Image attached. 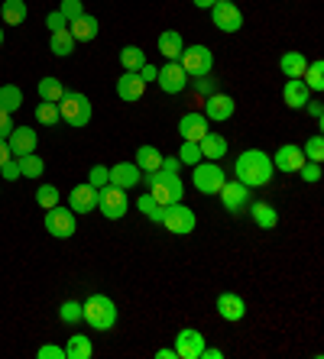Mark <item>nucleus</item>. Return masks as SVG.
<instances>
[{
    "label": "nucleus",
    "instance_id": "nucleus-1",
    "mask_svg": "<svg viewBox=\"0 0 324 359\" xmlns=\"http://www.w3.org/2000/svg\"><path fill=\"white\" fill-rule=\"evenodd\" d=\"M234 175H237L240 184H247V188H263V184L273 182L276 168H273L269 152L247 149V152H240L237 162H234Z\"/></svg>",
    "mask_w": 324,
    "mask_h": 359
},
{
    "label": "nucleus",
    "instance_id": "nucleus-33",
    "mask_svg": "<svg viewBox=\"0 0 324 359\" xmlns=\"http://www.w3.org/2000/svg\"><path fill=\"white\" fill-rule=\"evenodd\" d=\"M143 62H146V52L140 49V46H123V49H120V65H123V72H137Z\"/></svg>",
    "mask_w": 324,
    "mask_h": 359
},
{
    "label": "nucleus",
    "instance_id": "nucleus-51",
    "mask_svg": "<svg viewBox=\"0 0 324 359\" xmlns=\"http://www.w3.org/2000/svg\"><path fill=\"white\" fill-rule=\"evenodd\" d=\"M46 23H49V29L55 33V29H65V26H69V20H65L59 10H55V13H49V20H46Z\"/></svg>",
    "mask_w": 324,
    "mask_h": 359
},
{
    "label": "nucleus",
    "instance_id": "nucleus-49",
    "mask_svg": "<svg viewBox=\"0 0 324 359\" xmlns=\"http://www.w3.org/2000/svg\"><path fill=\"white\" fill-rule=\"evenodd\" d=\"M137 75L143 78V81H156V75H159V68H156V65H149V62H143V65L137 68Z\"/></svg>",
    "mask_w": 324,
    "mask_h": 359
},
{
    "label": "nucleus",
    "instance_id": "nucleus-34",
    "mask_svg": "<svg viewBox=\"0 0 324 359\" xmlns=\"http://www.w3.org/2000/svg\"><path fill=\"white\" fill-rule=\"evenodd\" d=\"M26 13L29 10H26L23 0H4V23L7 26H20L26 20Z\"/></svg>",
    "mask_w": 324,
    "mask_h": 359
},
{
    "label": "nucleus",
    "instance_id": "nucleus-21",
    "mask_svg": "<svg viewBox=\"0 0 324 359\" xmlns=\"http://www.w3.org/2000/svg\"><path fill=\"white\" fill-rule=\"evenodd\" d=\"M146 91V81L137 75V72H123V75L117 78V97L127 100V104H133V100H140Z\"/></svg>",
    "mask_w": 324,
    "mask_h": 359
},
{
    "label": "nucleus",
    "instance_id": "nucleus-23",
    "mask_svg": "<svg viewBox=\"0 0 324 359\" xmlns=\"http://www.w3.org/2000/svg\"><path fill=\"white\" fill-rule=\"evenodd\" d=\"M198 149H201V156H205L208 162H217L227 156V140H224L221 133H214V130H208L201 140H198Z\"/></svg>",
    "mask_w": 324,
    "mask_h": 359
},
{
    "label": "nucleus",
    "instance_id": "nucleus-7",
    "mask_svg": "<svg viewBox=\"0 0 324 359\" xmlns=\"http://www.w3.org/2000/svg\"><path fill=\"white\" fill-rule=\"evenodd\" d=\"M127 208H130V201H127V191H123V188H117V184L97 188V210H101L107 220H120L127 214Z\"/></svg>",
    "mask_w": 324,
    "mask_h": 359
},
{
    "label": "nucleus",
    "instance_id": "nucleus-17",
    "mask_svg": "<svg viewBox=\"0 0 324 359\" xmlns=\"http://www.w3.org/2000/svg\"><path fill=\"white\" fill-rule=\"evenodd\" d=\"M36 142H39V136H36V130H29V126H13L7 136V146H10V152H13V159L36 152Z\"/></svg>",
    "mask_w": 324,
    "mask_h": 359
},
{
    "label": "nucleus",
    "instance_id": "nucleus-48",
    "mask_svg": "<svg viewBox=\"0 0 324 359\" xmlns=\"http://www.w3.org/2000/svg\"><path fill=\"white\" fill-rule=\"evenodd\" d=\"M13 126H17V123H13V117H10L7 110H0V140H7Z\"/></svg>",
    "mask_w": 324,
    "mask_h": 359
},
{
    "label": "nucleus",
    "instance_id": "nucleus-55",
    "mask_svg": "<svg viewBox=\"0 0 324 359\" xmlns=\"http://www.w3.org/2000/svg\"><path fill=\"white\" fill-rule=\"evenodd\" d=\"M156 359H175V350H169V346H166V350H156Z\"/></svg>",
    "mask_w": 324,
    "mask_h": 359
},
{
    "label": "nucleus",
    "instance_id": "nucleus-35",
    "mask_svg": "<svg viewBox=\"0 0 324 359\" xmlns=\"http://www.w3.org/2000/svg\"><path fill=\"white\" fill-rule=\"evenodd\" d=\"M137 208L143 210V214H146V217H149V220H153V224H162V214H166V208H162V204H159V201H156L149 191H146V194H140Z\"/></svg>",
    "mask_w": 324,
    "mask_h": 359
},
{
    "label": "nucleus",
    "instance_id": "nucleus-29",
    "mask_svg": "<svg viewBox=\"0 0 324 359\" xmlns=\"http://www.w3.org/2000/svg\"><path fill=\"white\" fill-rule=\"evenodd\" d=\"M305 68H308V59L302 55V52H285L279 59V72L285 78H302L305 75Z\"/></svg>",
    "mask_w": 324,
    "mask_h": 359
},
{
    "label": "nucleus",
    "instance_id": "nucleus-8",
    "mask_svg": "<svg viewBox=\"0 0 324 359\" xmlns=\"http://www.w3.org/2000/svg\"><path fill=\"white\" fill-rule=\"evenodd\" d=\"M191 168H195V172H191V182H195L198 194H217L221 184L227 182V175H224V168L217 165V162H198V165H191Z\"/></svg>",
    "mask_w": 324,
    "mask_h": 359
},
{
    "label": "nucleus",
    "instance_id": "nucleus-18",
    "mask_svg": "<svg viewBox=\"0 0 324 359\" xmlns=\"http://www.w3.org/2000/svg\"><path fill=\"white\" fill-rule=\"evenodd\" d=\"M69 208L75 210V214H91V210H97V188L94 184H75L69 194Z\"/></svg>",
    "mask_w": 324,
    "mask_h": 359
},
{
    "label": "nucleus",
    "instance_id": "nucleus-2",
    "mask_svg": "<svg viewBox=\"0 0 324 359\" xmlns=\"http://www.w3.org/2000/svg\"><path fill=\"white\" fill-rule=\"evenodd\" d=\"M81 320L91 330H111L117 324V304L107 294H91L88 301H81Z\"/></svg>",
    "mask_w": 324,
    "mask_h": 359
},
{
    "label": "nucleus",
    "instance_id": "nucleus-50",
    "mask_svg": "<svg viewBox=\"0 0 324 359\" xmlns=\"http://www.w3.org/2000/svg\"><path fill=\"white\" fill-rule=\"evenodd\" d=\"M162 172H172V175H179V168H182V162L175 159V156H162Z\"/></svg>",
    "mask_w": 324,
    "mask_h": 359
},
{
    "label": "nucleus",
    "instance_id": "nucleus-4",
    "mask_svg": "<svg viewBox=\"0 0 324 359\" xmlns=\"http://www.w3.org/2000/svg\"><path fill=\"white\" fill-rule=\"evenodd\" d=\"M59 120L69 126H88L91 123V100L78 91H65L59 100Z\"/></svg>",
    "mask_w": 324,
    "mask_h": 359
},
{
    "label": "nucleus",
    "instance_id": "nucleus-22",
    "mask_svg": "<svg viewBox=\"0 0 324 359\" xmlns=\"http://www.w3.org/2000/svg\"><path fill=\"white\" fill-rule=\"evenodd\" d=\"M282 100H285V107L302 110L308 100H311V91H308V84L302 81V78H289L285 88H282Z\"/></svg>",
    "mask_w": 324,
    "mask_h": 359
},
{
    "label": "nucleus",
    "instance_id": "nucleus-12",
    "mask_svg": "<svg viewBox=\"0 0 324 359\" xmlns=\"http://www.w3.org/2000/svg\"><path fill=\"white\" fill-rule=\"evenodd\" d=\"M217 194H221V201H224V208H227V214H240V210L250 208V188H247V184H240V182H224Z\"/></svg>",
    "mask_w": 324,
    "mask_h": 359
},
{
    "label": "nucleus",
    "instance_id": "nucleus-10",
    "mask_svg": "<svg viewBox=\"0 0 324 359\" xmlns=\"http://www.w3.org/2000/svg\"><path fill=\"white\" fill-rule=\"evenodd\" d=\"M46 230H49L55 240H69L72 233L78 230V224H75V210L72 208H49L46 210Z\"/></svg>",
    "mask_w": 324,
    "mask_h": 359
},
{
    "label": "nucleus",
    "instance_id": "nucleus-25",
    "mask_svg": "<svg viewBox=\"0 0 324 359\" xmlns=\"http://www.w3.org/2000/svg\"><path fill=\"white\" fill-rule=\"evenodd\" d=\"M156 46H159V52L169 62H179L182 49H185V39H182L179 29H166V33H159V42H156Z\"/></svg>",
    "mask_w": 324,
    "mask_h": 359
},
{
    "label": "nucleus",
    "instance_id": "nucleus-39",
    "mask_svg": "<svg viewBox=\"0 0 324 359\" xmlns=\"http://www.w3.org/2000/svg\"><path fill=\"white\" fill-rule=\"evenodd\" d=\"M36 120H39V123H46V126L59 123V104H52V100H43V104L36 107Z\"/></svg>",
    "mask_w": 324,
    "mask_h": 359
},
{
    "label": "nucleus",
    "instance_id": "nucleus-56",
    "mask_svg": "<svg viewBox=\"0 0 324 359\" xmlns=\"http://www.w3.org/2000/svg\"><path fill=\"white\" fill-rule=\"evenodd\" d=\"M221 356H224L221 350H208V346H205V353H201V359H221Z\"/></svg>",
    "mask_w": 324,
    "mask_h": 359
},
{
    "label": "nucleus",
    "instance_id": "nucleus-15",
    "mask_svg": "<svg viewBox=\"0 0 324 359\" xmlns=\"http://www.w3.org/2000/svg\"><path fill=\"white\" fill-rule=\"evenodd\" d=\"M140 182H143V172L137 168V162H117V165H111V172H107V184H117L123 191L137 188Z\"/></svg>",
    "mask_w": 324,
    "mask_h": 359
},
{
    "label": "nucleus",
    "instance_id": "nucleus-32",
    "mask_svg": "<svg viewBox=\"0 0 324 359\" xmlns=\"http://www.w3.org/2000/svg\"><path fill=\"white\" fill-rule=\"evenodd\" d=\"M23 107V91H20L17 84H4L0 88V110H7V114H13V110Z\"/></svg>",
    "mask_w": 324,
    "mask_h": 359
},
{
    "label": "nucleus",
    "instance_id": "nucleus-3",
    "mask_svg": "<svg viewBox=\"0 0 324 359\" xmlns=\"http://www.w3.org/2000/svg\"><path fill=\"white\" fill-rule=\"evenodd\" d=\"M143 182L149 184V194L159 201L162 208H169V204H175V201L185 198V184H182L179 175H172V172H162L159 168V172H149Z\"/></svg>",
    "mask_w": 324,
    "mask_h": 359
},
{
    "label": "nucleus",
    "instance_id": "nucleus-31",
    "mask_svg": "<svg viewBox=\"0 0 324 359\" xmlns=\"http://www.w3.org/2000/svg\"><path fill=\"white\" fill-rule=\"evenodd\" d=\"M17 165H20V175H23V178H43V172H46L43 156H36V152H29V156H20Z\"/></svg>",
    "mask_w": 324,
    "mask_h": 359
},
{
    "label": "nucleus",
    "instance_id": "nucleus-6",
    "mask_svg": "<svg viewBox=\"0 0 324 359\" xmlns=\"http://www.w3.org/2000/svg\"><path fill=\"white\" fill-rule=\"evenodd\" d=\"M195 224H198L195 210L185 208L182 201L169 204V208H166V214H162V226H166L169 233H175V236H188V233H195Z\"/></svg>",
    "mask_w": 324,
    "mask_h": 359
},
{
    "label": "nucleus",
    "instance_id": "nucleus-54",
    "mask_svg": "<svg viewBox=\"0 0 324 359\" xmlns=\"http://www.w3.org/2000/svg\"><path fill=\"white\" fill-rule=\"evenodd\" d=\"M13 159V152H10V146H7V140H0V168L7 165V162Z\"/></svg>",
    "mask_w": 324,
    "mask_h": 359
},
{
    "label": "nucleus",
    "instance_id": "nucleus-5",
    "mask_svg": "<svg viewBox=\"0 0 324 359\" xmlns=\"http://www.w3.org/2000/svg\"><path fill=\"white\" fill-rule=\"evenodd\" d=\"M179 65L185 68L188 78H201V75H211L214 68V52L208 46H185L179 55Z\"/></svg>",
    "mask_w": 324,
    "mask_h": 359
},
{
    "label": "nucleus",
    "instance_id": "nucleus-13",
    "mask_svg": "<svg viewBox=\"0 0 324 359\" xmlns=\"http://www.w3.org/2000/svg\"><path fill=\"white\" fill-rule=\"evenodd\" d=\"M234 110H237V100H234L231 94L214 91L211 97H205V117L214 120V123H224V120H231Z\"/></svg>",
    "mask_w": 324,
    "mask_h": 359
},
{
    "label": "nucleus",
    "instance_id": "nucleus-9",
    "mask_svg": "<svg viewBox=\"0 0 324 359\" xmlns=\"http://www.w3.org/2000/svg\"><path fill=\"white\" fill-rule=\"evenodd\" d=\"M211 23L221 29V33H240L243 29V13L234 0H214L211 7Z\"/></svg>",
    "mask_w": 324,
    "mask_h": 359
},
{
    "label": "nucleus",
    "instance_id": "nucleus-57",
    "mask_svg": "<svg viewBox=\"0 0 324 359\" xmlns=\"http://www.w3.org/2000/svg\"><path fill=\"white\" fill-rule=\"evenodd\" d=\"M191 4H195L198 10H211L214 7V0H191Z\"/></svg>",
    "mask_w": 324,
    "mask_h": 359
},
{
    "label": "nucleus",
    "instance_id": "nucleus-47",
    "mask_svg": "<svg viewBox=\"0 0 324 359\" xmlns=\"http://www.w3.org/2000/svg\"><path fill=\"white\" fill-rule=\"evenodd\" d=\"M39 359H65V346H55V343H46V346H39V353H36Z\"/></svg>",
    "mask_w": 324,
    "mask_h": 359
},
{
    "label": "nucleus",
    "instance_id": "nucleus-42",
    "mask_svg": "<svg viewBox=\"0 0 324 359\" xmlns=\"http://www.w3.org/2000/svg\"><path fill=\"white\" fill-rule=\"evenodd\" d=\"M59 318L65 320V324H78V320H81V301H65L59 311Z\"/></svg>",
    "mask_w": 324,
    "mask_h": 359
},
{
    "label": "nucleus",
    "instance_id": "nucleus-58",
    "mask_svg": "<svg viewBox=\"0 0 324 359\" xmlns=\"http://www.w3.org/2000/svg\"><path fill=\"white\" fill-rule=\"evenodd\" d=\"M0 46H4V26H0Z\"/></svg>",
    "mask_w": 324,
    "mask_h": 359
},
{
    "label": "nucleus",
    "instance_id": "nucleus-44",
    "mask_svg": "<svg viewBox=\"0 0 324 359\" xmlns=\"http://www.w3.org/2000/svg\"><path fill=\"white\" fill-rule=\"evenodd\" d=\"M188 84L195 88L201 97H211L214 91H217V84H214V78H208V75H201V78H188Z\"/></svg>",
    "mask_w": 324,
    "mask_h": 359
},
{
    "label": "nucleus",
    "instance_id": "nucleus-28",
    "mask_svg": "<svg viewBox=\"0 0 324 359\" xmlns=\"http://www.w3.org/2000/svg\"><path fill=\"white\" fill-rule=\"evenodd\" d=\"M137 168L143 172V175H149V172H159V165H162V152L156 149V146H140L137 149Z\"/></svg>",
    "mask_w": 324,
    "mask_h": 359
},
{
    "label": "nucleus",
    "instance_id": "nucleus-14",
    "mask_svg": "<svg viewBox=\"0 0 324 359\" xmlns=\"http://www.w3.org/2000/svg\"><path fill=\"white\" fill-rule=\"evenodd\" d=\"M156 81H159V88L166 94H182L188 88V75L185 68L179 65V62H169V65L159 68V75H156Z\"/></svg>",
    "mask_w": 324,
    "mask_h": 359
},
{
    "label": "nucleus",
    "instance_id": "nucleus-41",
    "mask_svg": "<svg viewBox=\"0 0 324 359\" xmlns=\"http://www.w3.org/2000/svg\"><path fill=\"white\" fill-rule=\"evenodd\" d=\"M179 162H182V165H198V162H201V149H198V142H188V140H182Z\"/></svg>",
    "mask_w": 324,
    "mask_h": 359
},
{
    "label": "nucleus",
    "instance_id": "nucleus-40",
    "mask_svg": "<svg viewBox=\"0 0 324 359\" xmlns=\"http://www.w3.org/2000/svg\"><path fill=\"white\" fill-rule=\"evenodd\" d=\"M302 152H305L308 162H324V140H321V133L311 136V140L305 142V149H302Z\"/></svg>",
    "mask_w": 324,
    "mask_h": 359
},
{
    "label": "nucleus",
    "instance_id": "nucleus-16",
    "mask_svg": "<svg viewBox=\"0 0 324 359\" xmlns=\"http://www.w3.org/2000/svg\"><path fill=\"white\" fill-rule=\"evenodd\" d=\"M273 159V168H279V172H299L302 162H305V152H302V146H295V142H285V146H279L276 149V156H269Z\"/></svg>",
    "mask_w": 324,
    "mask_h": 359
},
{
    "label": "nucleus",
    "instance_id": "nucleus-24",
    "mask_svg": "<svg viewBox=\"0 0 324 359\" xmlns=\"http://www.w3.org/2000/svg\"><path fill=\"white\" fill-rule=\"evenodd\" d=\"M97 17H88V13H81V17H75L69 23V33H72V39L75 42H91V39H97Z\"/></svg>",
    "mask_w": 324,
    "mask_h": 359
},
{
    "label": "nucleus",
    "instance_id": "nucleus-43",
    "mask_svg": "<svg viewBox=\"0 0 324 359\" xmlns=\"http://www.w3.org/2000/svg\"><path fill=\"white\" fill-rule=\"evenodd\" d=\"M299 175H302V182H308V184H315V182H321V162H302V168H299Z\"/></svg>",
    "mask_w": 324,
    "mask_h": 359
},
{
    "label": "nucleus",
    "instance_id": "nucleus-38",
    "mask_svg": "<svg viewBox=\"0 0 324 359\" xmlns=\"http://www.w3.org/2000/svg\"><path fill=\"white\" fill-rule=\"evenodd\" d=\"M36 204H39V208H55V204H59V188H55V184H39V191H36Z\"/></svg>",
    "mask_w": 324,
    "mask_h": 359
},
{
    "label": "nucleus",
    "instance_id": "nucleus-27",
    "mask_svg": "<svg viewBox=\"0 0 324 359\" xmlns=\"http://www.w3.org/2000/svg\"><path fill=\"white\" fill-rule=\"evenodd\" d=\"M94 356V346H91V337L85 334H72L69 343H65V359H91Z\"/></svg>",
    "mask_w": 324,
    "mask_h": 359
},
{
    "label": "nucleus",
    "instance_id": "nucleus-46",
    "mask_svg": "<svg viewBox=\"0 0 324 359\" xmlns=\"http://www.w3.org/2000/svg\"><path fill=\"white\" fill-rule=\"evenodd\" d=\"M107 172H111L107 165H91V172H88V184H94V188H104V184H107Z\"/></svg>",
    "mask_w": 324,
    "mask_h": 359
},
{
    "label": "nucleus",
    "instance_id": "nucleus-45",
    "mask_svg": "<svg viewBox=\"0 0 324 359\" xmlns=\"http://www.w3.org/2000/svg\"><path fill=\"white\" fill-rule=\"evenodd\" d=\"M59 13L65 20H75V17H81V13H85V7H81V0H62V7H59Z\"/></svg>",
    "mask_w": 324,
    "mask_h": 359
},
{
    "label": "nucleus",
    "instance_id": "nucleus-53",
    "mask_svg": "<svg viewBox=\"0 0 324 359\" xmlns=\"http://www.w3.org/2000/svg\"><path fill=\"white\" fill-rule=\"evenodd\" d=\"M305 107H308V114H311V117H315L318 123H321V117H324V107H321V104H318V100H308Z\"/></svg>",
    "mask_w": 324,
    "mask_h": 359
},
{
    "label": "nucleus",
    "instance_id": "nucleus-36",
    "mask_svg": "<svg viewBox=\"0 0 324 359\" xmlns=\"http://www.w3.org/2000/svg\"><path fill=\"white\" fill-rule=\"evenodd\" d=\"M302 81L308 84V91H324V62H308Z\"/></svg>",
    "mask_w": 324,
    "mask_h": 359
},
{
    "label": "nucleus",
    "instance_id": "nucleus-52",
    "mask_svg": "<svg viewBox=\"0 0 324 359\" xmlns=\"http://www.w3.org/2000/svg\"><path fill=\"white\" fill-rule=\"evenodd\" d=\"M0 175H4V178H10V182H13V178H20V165H17V159H10L7 165L0 168Z\"/></svg>",
    "mask_w": 324,
    "mask_h": 359
},
{
    "label": "nucleus",
    "instance_id": "nucleus-26",
    "mask_svg": "<svg viewBox=\"0 0 324 359\" xmlns=\"http://www.w3.org/2000/svg\"><path fill=\"white\" fill-rule=\"evenodd\" d=\"M250 214H253L256 226H263V230H273L276 224H279V210L273 208V204H266V201H250Z\"/></svg>",
    "mask_w": 324,
    "mask_h": 359
},
{
    "label": "nucleus",
    "instance_id": "nucleus-20",
    "mask_svg": "<svg viewBox=\"0 0 324 359\" xmlns=\"http://www.w3.org/2000/svg\"><path fill=\"white\" fill-rule=\"evenodd\" d=\"M208 123H211V120H208L205 114L191 110V114H185V117L179 120V136L182 140H188V142H198L201 136L208 133Z\"/></svg>",
    "mask_w": 324,
    "mask_h": 359
},
{
    "label": "nucleus",
    "instance_id": "nucleus-37",
    "mask_svg": "<svg viewBox=\"0 0 324 359\" xmlns=\"http://www.w3.org/2000/svg\"><path fill=\"white\" fill-rule=\"evenodd\" d=\"M62 94H65V88H62L59 78H43V81H39V100H52V104H59Z\"/></svg>",
    "mask_w": 324,
    "mask_h": 359
},
{
    "label": "nucleus",
    "instance_id": "nucleus-19",
    "mask_svg": "<svg viewBox=\"0 0 324 359\" xmlns=\"http://www.w3.org/2000/svg\"><path fill=\"white\" fill-rule=\"evenodd\" d=\"M217 314H221L224 320L237 324V320L247 318V301L240 298V294H234V292H221L217 294Z\"/></svg>",
    "mask_w": 324,
    "mask_h": 359
},
{
    "label": "nucleus",
    "instance_id": "nucleus-11",
    "mask_svg": "<svg viewBox=\"0 0 324 359\" xmlns=\"http://www.w3.org/2000/svg\"><path fill=\"white\" fill-rule=\"evenodd\" d=\"M175 359H201V353H205V337H201V330H195V327H185V330H179L175 334Z\"/></svg>",
    "mask_w": 324,
    "mask_h": 359
},
{
    "label": "nucleus",
    "instance_id": "nucleus-30",
    "mask_svg": "<svg viewBox=\"0 0 324 359\" xmlns=\"http://www.w3.org/2000/svg\"><path fill=\"white\" fill-rule=\"evenodd\" d=\"M49 52L52 55H72V52H75V39H72V33H69V26H65V29H55V33H52V39H49Z\"/></svg>",
    "mask_w": 324,
    "mask_h": 359
}]
</instances>
